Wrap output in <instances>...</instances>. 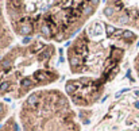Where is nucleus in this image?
<instances>
[{
  "label": "nucleus",
  "mask_w": 139,
  "mask_h": 131,
  "mask_svg": "<svg viewBox=\"0 0 139 131\" xmlns=\"http://www.w3.org/2000/svg\"><path fill=\"white\" fill-rule=\"evenodd\" d=\"M103 6L86 0H11L5 15L18 38L62 43L76 37Z\"/></svg>",
  "instance_id": "nucleus-1"
},
{
  "label": "nucleus",
  "mask_w": 139,
  "mask_h": 131,
  "mask_svg": "<svg viewBox=\"0 0 139 131\" xmlns=\"http://www.w3.org/2000/svg\"><path fill=\"white\" fill-rule=\"evenodd\" d=\"M131 30L115 27L105 19H92L68 43L66 62L72 77H89L108 84L138 41Z\"/></svg>",
  "instance_id": "nucleus-2"
},
{
  "label": "nucleus",
  "mask_w": 139,
  "mask_h": 131,
  "mask_svg": "<svg viewBox=\"0 0 139 131\" xmlns=\"http://www.w3.org/2000/svg\"><path fill=\"white\" fill-rule=\"evenodd\" d=\"M57 45L42 39H22L0 58V100H24L50 88L61 77Z\"/></svg>",
  "instance_id": "nucleus-3"
},
{
  "label": "nucleus",
  "mask_w": 139,
  "mask_h": 131,
  "mask_svg": "<svg viewBox=\"0 0 139 131\" xmlns=\"http://www.w3.org/2000/svg\"><path fill=\"white\" fill-rule=\"evenodd\" d=\"M16 118L20 131H82L76 107L65 91L55 87L22 100Z\"/></svg>",
  "instance_id": "nucleus-4"
},
{
  "label": "nucleus",
  "mask_w": 139,
  "mask_h": 131,
  "mask_svg": "<svg viewBox=\"0 0 139 131\" xmlns=\"http://www.w3.org/2000/svg\"><path fill=\"white\" fill-rule=\"evenodd\" d=\"M107 85L89 77H70L65 82L64 91L72 104L78 108H89L100 101Z\"/></svg>",
  "instance_id": "nucleus-5"
},
{
  "label": "nucleus",
  "mask_w": 139,
  "mask_h": 131,
  "mask_svg": "<svg viewBox=\"0 0 139 131\" xmlns=\"http://www.w3.org/2000/svg\"><path fill=\"white\" fill-rule=\"evenodd\" d=\"M101 15L115 27L139 31V1H104Z\"/></svg>",
  "instance_id": "nucleus-6"
},
{
  "label": "nucleus",
  "mask_w": 139,
  "mask_h": 131,
  "mask_svg": "<svg viewBox=\"0 0 139 131\" xmlns=\"http://www.w3.org/2000/svg\"><path fill=\"white\" fill-rule=\"evenodd\" d=\"M5 1H0V58L16 43V35L5 15Z\"/></svg>",
  "instance_id": "nucleus-7"
},
{
  "label": "nucleus",
  "mask_w": 139,
  "mask_h": 131,
  "mask_svg": "<svg viewBox=\"0 0 139 131\" xmlns=\"http://www.w3.org/2000/svg\"><path fill=\"white\" fill-rule=\"evenodd\" d=\"M0 131H20L16 115H11L4 123L0 126Z\"/></svg>",
  "instance_id": "nucleus-8"
},
{
  "label": "nucleus",
  "mask_w": 139,
  "mask_h": 131,
  "mask_svg": "<svg viewBox=\"0 0 139 131\" xmlns=\"http://www.w3.org/2000/svg\"><path fill=\"white\" fill-rule=\"evenodd\" d=\"M11 116V105L4 100H0V126Z\"/></svg>",
  "instance_id": "nucleus-9"
},
{
  "label": "nucleus",
  "mask_w": 139,
  "mask_h": 131,
  "mask_svg": "<svg viewBox=\"0 0 139 131\" xmlns=\"http://www.w3.org/2000/svg\"><path fill=\"white\" fill-rule=\"evenodd\" d=\"M132 68H134L135 76L139 80V50H138V53L134 55V58H132Z\"/></svg>",
  "instance_id": "nucleus-10"
}]
</instances>
